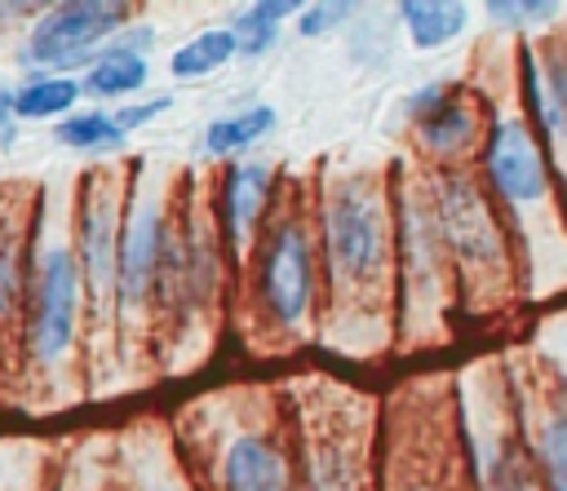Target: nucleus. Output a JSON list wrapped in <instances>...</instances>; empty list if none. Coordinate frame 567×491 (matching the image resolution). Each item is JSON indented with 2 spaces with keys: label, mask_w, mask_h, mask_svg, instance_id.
I'll return each mask as SVG.
<instances>
[{
  "label": "nucleus",
  "mask_w": 567,
  "mask_h": 491,
  "mask_svg": "<svg viewBox=\"0 0 567 491\" xmlns=\"http://www.w3.org/2000/svg\"><path fill=\"white\" fill-rule=\"evenodd\" d=\"M80 97V84L66 80V75H49V80H31L27 88L13 93V115H27V119H44V115H62L71 111Z\"/></svg>",
  "instance_id": "4be33fe9"
},
{
  "label": "nucleus",
  "mask_w": 567,
  "mask_h": 491,
  "mask_svg": "<svg viewBox=\"0 0 567 491\" xmlns=\"http://www.w3.org/2000/svg\"><path fill=\"white\" fill-rule=\"evenodd\" d=\"M483 186L509 217H523V212L549 203V159H545L540 137L527 128V119L505 115L487 128Z\"/></svg>",
  "instance_id": "39448f33"
},
{
  "label": "nucleus",
  "mask_w": 567,
  "mask_h": 491,
  "mask_svg": "<svg viewBox=\"0 0 567 491\" xmlns=\"http://www.w3.org/2000/svg\"><path fill=\"white\" fill-rule=\"evenodd\" d=\"M478 491H540L527 447L501 442V447L492 451V460L483 464V487H478Z\"/></svg>",
  "instance_id": "412c9836"
},
{
  "label": "nucleus",
  "mask_w": 567,
  "mask_h": 491,
  "mask_svg": "<svg viewBox=\"0 0 567 491\" xmlns=\"http://www.w3.org/2000/svg\"><path fill=\"white\" fill-rule=\"evenodd\" d=\"M385 491H465V487H461L456 469H447L434 456L416 451L412 460H394V478H390Z\"/></svg>",
  "instance_id": "b1692460"
},
{
  "label": "nucleus",
  "mask_w": 567,
  "mask_h": 491,
  "mask_svg": "<svg viewBox=\"0 0 567 491\" xmlns=\"http://www.w3.org/2000/svg\"><path fill=\"white\" fill-rule=\"evenodd\" d=\"M270 203V168L266 164H230L221 177V226L235 257L257 243V226Z\"/></svg>",
  "instance_id": "4468645a"
},
{
  "label": "nucleus",
  "mask_w": 567,
  "mask_h": 491,
  "mask_svg": "<svg viewBox=\"0 0 567 491\" xmlns=\"http://www.w3.org/2000/svg\"><path fill=\"white\" fill-rule=\"evenodd\" d=\"M120 181L115 173L84 177L80 195V274L89 279L93 296L102 301L115 292V265H120Z\"/></svg>",
  "instance_id": "6e6552de"
},
{
  "label": "nucleus",
  "mask_w": 567,
  "mask_h": 491,
  "mask_svg": "<svg viewBox=\"0 0 567 491\" xmlns=\"http://www.w3.org/2000/svg\"><path fill=\"white\" fill-rule=\"evenodd\" d=\"M350 18H354V4H346V0L301 4V13H297V31H301L306 40H315V35H328L332 27H346Z\"/></svg>",
  "instance_id": "a878e982"
},
{
  "label": "nucleus",
  "mask_w": 567,
  "mask_h": 491,
  "mask_svg": "<svg viewBox=\"0 0 567 491\" xmlns=\"http://www.w3.org/2000/svg\"><path fill=\"white\" fill-rule=\"evenodd\" d=\"M292 13H301L297 0H257V4L239 9L235 22H230V35H235L239 53H248V58L266 53V49L279 40V31H284V22H288Z\"/></svg>",
  "instance_id": "f3484780"
},
{
  "label": "nucleus",
  "mask_w": 567,
  "mask_h": 491,
  "mask_svg": "<svg viewBox=\"0 0 567 491\" xmlns=\"http://www.w3.org/2000/svg\"><path fill=\"white\" fill-rule=\"evenodd\" d=\"M142 84H146V58L128 53V49H115V44L93 53V66L84 75V88L97 93V97H124V93H133Z\"/></svg>",
  "instance_id": "6ab92c4d"
},
{
  "label": "nucleus",
  "mask_w": 567,
  "mask_h": 491,
  "mask_svg": "<svg viewBox=\"0 0 567 491\" xmlns=\"http://www.w3.org/2000/svg\"><path fill=\"white\" fill-rule=\"evenodd\" d=\"M408 119L416 128V142L434 159H456V155L474 150L478 137H487L478 97L456 88V84H425V88H416L408 97Z\"/></svg>",
  "instance_id": "0eeeda50"
},
{
  "label": "nucleus",
  "mask_w": 567,
  "mask_h": 491,
  "mask_svg": "<svg viewBox=\"0 0 567 491\" xmlns=\"http://www.w3.org/2000/svg\"><path fill=\"white\" fill-rule=\"evenodd\" d=\"M319 252L328 310L341 318H381L394 288V208L385 181L346 173L319 203Z\"/></svg>",
  "instance_id": "f257e3e1"
},
{
  "label": "nucleus",
  "mask_w": 567,
  "mask_h": 491,
  "mask_svg": "<svg viewBox=\"0 0 567 491\" xmlns=\"http://www.w3.org/2000/svg\"><path fill=\"white\" fill-rule=\"evenodd\" d=\"M221 491H297L292 460L270 429H239L217 456Z\"/></svg>",
  "instance_id": "9b49d317"
},
{
  "label": "nucleus",
  "mask_w": 567,
  "mask_h": 491,
  "mask_svg": "<svg viewBox=\"0 0 567 491\" xmlns=\"http://www.w3.org/2000/svg\"><path fill=\"white\" fill-rule=\"evenodd\" d=\"M164 212L155 199H137L120 226V265H115V292L128 310H137L159 279V257H164Z\"/></svg>",
  "instance_id": "9d476101"
},
{
  "label": "nucleus",
  "mask_w": 567,
  "mask_h": 491,
  "mask_svg": "<svg viewBox=\"0 0 567 491\" xmlns=\"http://www.w3.org/2000/svg\"><path fill=\"white\" fill-rule=\"evenodd\" d=\"M173 106V97H151V102H133V106H124V111H115V124H120V133L128 137L133 128H142V124H151L155 115H164Z\"/></svg>",
  "instance_id": "bb28decb"
},
{
  "label": "nucleus",
  "mask_w": 567,
  "mask_h": 491,
  "mask_svg": "<svg viewBox=\"0 0 567 491\" xmlns=\"http://www.w3.org/2000/svg\"><path fill=\"white\" fill-rule=\"evenodd\" d=\"M75 301H80V261L71 248H49L40 265V288H35V310H31V349L53 363L71 349L75 332Z\"/></svg>",
  "instance_id": "1a4fd4ad"
},
{
  "label": "nucleus",
  "mask_w": 567,
  "mask_h": 491,
  "mask_svg": "<svg viewBox=\"0 0 567 491\" xmlns=\"http://www.w3.org/2000/svg\"><path fill=\"white\" fill-rule=\"evenodd\" d=\"M319 274L323 265L315 252L310 217L301 208L275 212L252 257V301L275 336H292L310 323L319 301Z\"/></svg>",
  "instance_id": "7ed1b4c3"
},
{
  "label": "nucleus",
  "mask_w": 567,
  "mask_h": 491,
  "mask_svg": "<svg viewBox=\"0 0 567 491\" xmlns=\"http://www.w3.org/2000/svg\"><path fill=\"white\" fill-rule=\"evenodd\" d=\"M399 18L412 35L416 49H439L447 40H456L470 22V9L456 4V0H403L399 4Z\"/></svg>",
  "instance_id": "dca6fc26"
},
{
  "label": "nucleus",
  "mask_w": 567,
  "mask_h": 491,
  "mask_svg": "<svg viewBox=\"0 0 567 491\" xmlns=\"http://www.w3.org/2000/svg\"><path fill=\"white\" fill-rule=\"evenodd\" d=\"M558 389H563V398H567V367H563V376H558Z\"/></svg>",
  "instance_id": "c756f323"
},
{
  "label": "nucleus",
  "mask_w": 567,
  "mask_h": 491,
  "mask_svg": "<svg viewBox=\"0 0 567 491\" xmlns=\"http://www.w3.org/2000/svg\"><path fill=\"white\" fill-rule=\"evenodd\" d=\"M430 203L439 221V239L447 252V265L456 274V288L465 301L496 296L509 279V243L496 217V199L487 186L465 168H443L430 181Z\"/></svg>",
  "instance_id": "f03ea898"
},
{
  "label": "nucleus",
  "mask_w": 567,
  "mask_h": 491,
  "mask_svg": "<svg viewBox=\"0 0 567 491\" xmlns=\"http://www.w3.org/2000/svg\"><path fill=\"white\" fill-rule=\"evenodd\" d=\"M266 133H275V106L266 102H252L235 115H221L208 124L204 133V150L208 155H235V150H248L252 142H261Z\"/></svg>",
  "instance_id": "a211bd4d"
},
{
  "label": "nucleus",
  "mask_w": 567,
  "mask_h": 491,
  "mask_svg": "<svg viewBox=\"0 0 567 491\" xmlns=\"http://www.w3.org/2000/svg\"><path fill=\"white\" fill-rule=\"evenodd\" d=\"M128 22V4L120 0H71L49 9L27 40V66H80L93 62L102 40H115Z\"/></svg>",
  "instance_id": "423d86ee"
},
{
  "label": "nucleus",
  "mask_w": 567,
  "mask_h": 491,
  "mask_svg": "<svg viewBox=\"0 0 567 491\" xmlns=\"http://www.w3.org/2000/svg\"><path fill=\"white\" fill-rule=\"evenodd\" d=\"M235 53H239V44H235L230 27H208V31H199L195 40H186V44L173 53L168 71H173L177 80H204V75H213L217 66H226Z\"/></svg>",
  "instance_id": "aec40b11"
},
{
  "label": "nucleus",
  "mask_w": 567,
  "mask_h": 491,
  "mask_svg": "<svg viewBox=\"0 0 567 491\" xmlns=\"http://www.w3.org/2000/svg\"><path fill=\"white\" fill-rule=\"evenodd\" d=\"M452 265L439 239L430 186H403L394 203V288H399V327L434 323L443 314V283Z\"/></svg>",
  "instance_id": "20e7f679"
},
{
  "label": "nucleus",
  "mask_w": 567,
  "mask_h": 491,
  "mask_svg": "<svg viewBox=\"0 0 567 491\" xmlns=\"http://www.w3.org/2000/svg\"><path fill=\"white\" fill-rule=\"evenodd\" d=\"M53 133H58V142H62V146H71V150H111V146H120V142H124V133H120L115 115H106V111L71 115V119H62Z\"/></svg>",
  "instance_id": "5701e85b"
},
{
  "label": "nucleus",
  "mask_w": 567,
  "mask_h": 491,
  "mask_svg": "<svg viewBox=\"0 0 567 491\" xmlns=\"http://www.w3.org/2000/svg\"><path fill=\"white\" fill-rule=\"evenodd\" d=\"M527 456H532L540 491H567V398H554L540 411Z\"/></svg>",
  "instance_id": "2eb2a0df"
},
{
  "label": "nucleus",
  "mask_w": 567,
  "mask_h": 491,
  "mask_svg": "<svg viewBox=\"0 0 567 491\" xmlns=\"http://www.w3.org/2000/svg\"><path fill=\"white\" fill-rule=\"evenodd\" d=\"M9 115H13V93H4V88H0V128L9 124Z\"/></svg>",
  "instance_id": "c85d7f7f"
},
{
  "label": "nucleus",
  "mask_w": 567,
  "mask_h": 491,
  "mask_svg": "<svg viewBox=\"0 0 567 491\" xmlns=\"http://www.w3.org/2000/svg\"><path fill=\"white\" fill-rule=\"evenodd\" d=\"M13 296H18V257L9 234H0V314L13 305Z\"/></svg>",
  "instance_id": "cd10ccee"
},
{
  "label": "nucleus",
  "mask_w": 567,
  "mask_h": 491,
  "mask_svg": "<svg viewBox=\"0 0 567 491\" xmlns=\"http://www.w3.org/2000/svg\"><path fill=\"white\" fill-rule=\"evenodd\" d=\"M483 13L496 31H532V27H545L549 18H558L563 4L558 0H487Z\"/></svg>",
  "instance_id": "393cba45"
},
{
  "label": "nucleus",
  "mask_w": 567,
  "mask_h": 491,
  "mask_svg": "<svg viewBox=\"0 0 567 491\" xmlns=\"http://www.w3.org/2000/svg\"><path fill=\"white\" fill-rule=\"evenodd\" d=\"M523 88L545 142H567V40H549L523 53Z\"/></svg>",
  "instance_id": "ddd939ff"
},
{
  "label": "nucleus",
  "mask_w": 567,
  "mask_h": 491,
  "mask_svg": "<svg viewBox=\"0 0 567 491\" xmlns=\"http://www.w3.org/2000/svg\"><path fill=\"white\" fill-rule=\"evenodd\" d=\"M301 460L297 491H363V442L350 425H328L315 416Z\"/></svg>",
  "instance_id": "f8f14e48"
}]
</instances>
